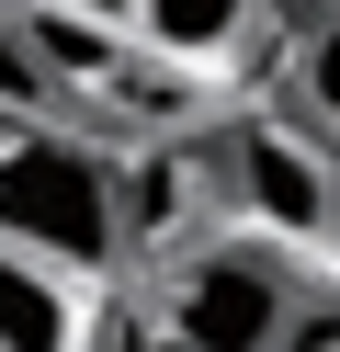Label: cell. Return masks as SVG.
Masks as SVG:
<instances>
[{"label": "cell", "mask_w": 340, "mask_h": 352, "mask_svg": "<svg viewBox=\"0 0 340 352\" xmlns=\"http://www.w3.org/2000/svg\"><path fill=\"white\" fill-rule=\"evenodd\" d=\"M0 239L34 250L45 273L91 284L125 261V205H113V160L68 125H0Z\"/></svg>", "instance_id": "6da1fadb"}, {"label": "cell", "mask_w": 340, "mask_h": 352, "mask_svg": "<svg viewBox=\"0 0 340 352\" xmlns=\"http://www.w3.org/2000/svg\"><path fill=\"white\" fill-rule=\"evenodd\" d=\"M295 307V261L272 239H193L159 284V329L170 352H272Z\"/></svg>", "instance_id": "7a4b0ae2"}, {"label": "cell", "mask_w": 340, "mask_h": 352, "mask_svg": "<svg viewBox=\"0 0 340 352\" xmlns=\"http://www.w3.org/2000/svg\"><path fill=\"white\" fill-rule=\"evenodd\" d=\"M216 205H238L272 250H329V216H340V170L317 148L306 114H238L216 137Z\"/></svg>", "instance_id": "3957f363"}, {"label": "cell", "mask_w": 340, "mask_h": 352, "mask_svg": "<svg viewBox=\"0 0 340 352\" xmlns=\"http://www.w3.org/2000/svg\"><path fill=\"white\" fill-rule=\"evenodd\" d=\"M80 341H91L80 329V284L0 239V352H80Z\"/></svg>", "instance_id": "277c9868"}, {"label": "cell", "mask_w": 340, "mask_h": 352, "mask_svg": "<svg viewBox=\"0 0 340 352\" xmlns=\"http://www.w3.org/2000/svg\"><path fill=\"white\" fill-rule=\"evenodd\" d=\"M249 12H261V0H125V34L148 57H170V69H216L249 34Z\"/></svg>", "instance_id": "5b68a950"}, {"label": "cell", "mask_w": 340, "mask_h": 352, "mask_svg": "<svg viewBox=\"0 0 340 352\" xmlns=\"http://www.w3.org/2000/svg\"><path fill=\"white\" fill-rule=\"evenodd\" d=\"M284 102L340 148V12H329V23H306V46H295V91H284Z\"/></svg>", "instance_id": "8992f818"}, {"label": "cell", "mask_w": 340, "mask_h": 352, "mask_svg": "<svg viewBox=\"0 0 340 352\" xmlns=\"http://www.w3.org/2000/svg\"><path fill=\"white\" fill-rule=\"evenodd\" d=\"M57 12H91V23H125V0H57Z\"/></svg>", "instance_id": "52a82bcc"}, {"label": "cell", "mask_w": 340, "mask_h": 352, "mask_svg": "<svg viewBox=\"0 0 340 352\" xmlns=\"http://www.w3.org/2000/svg\"><path fill=\"white\" fill-rule=\"evenodd\" d=\"M0 12H12V0H0Z\"/></svg>", "instance_id": "ba28073f"}]
</instances>
